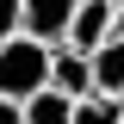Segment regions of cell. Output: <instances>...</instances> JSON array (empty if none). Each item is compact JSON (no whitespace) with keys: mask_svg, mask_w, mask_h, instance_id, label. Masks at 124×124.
Returning <instances> with one entry per match:
<instances>
[{"mask_svg":"<svg viewBox=\"0 0 124 124\" xmlns=\"http://www.w3.org/2000/svg\"><path fill=\"white\" fill-rule=\"evenodd\" d=\"M50 81V44L13 31V37H0V93L6 99H25Z\"/></svg>","mask_w":124,"mask_h":124,"instance_id":"obj_1","label":"cell"},{"mask_svg":"<svg viewBox=\"0 0 124 124\" xmlns=\"http://www.w3.org/2000/svg\"><path fill=\"white\" fill-rule=\"evenodd\" d=\"M112 6H118V0H75V19H68V37H62V44L93 50L99 37H112Z\"/></svg>","mask_w":124,"mask_h":124,"instance_id":"obj_4","label":"cell"},{"mask_svg":"<svg viewBox=\"0 0 124 124\" xmlns=\"http://www.w3.org/2000/svg\"><path fill=\"white\" fill-rule=\"evenodd\" d=\"M68 124H124V93H99V87L81 93Z\"/></svg>","mask_w":124,"mask_h":124,"instance_id":"obj_7","label":"cell"},{"mask_svg":"<svg viewBox=\"0 0 124 124\" xmlns=\"http://www.w3.org/2000/svg\"><path fill=\"white\" fill-rule=\"evenodd\" d=\"M19 31V0H0V37H13Z\"/></svg>","mask_w":124,"mask_h":124,"instance_id":"obj_8","label":"cell"},{"mask_svg":"<svg viewBox=\"0 0 124 124\" xmlns=\"http://www.w3.org/2000/svg\"><path fill=\"white\" fill-rule=\"evenodd\" d=\"M87 62H93V87L99 93H124V37L118 31L99 37V44L87 50Z\"/></svg>","mask_w":124,"mask_h":124,"instance_id":"obj_5","label":"cell"},{"mask_svg":"<svg viewBox=\"0 0 124 124\" xmlns=\"http://www.w3.org/2000/svg\"><path fill=\"white\" fill-rule=\"evenodd\" d=\"M75 19V0H19V31L37 44H62Z\"/></svg>","mask_w":124,"mask_h":124,"instance_id":"obj_2","label":"cell"},{"mask_svg":"<svg viewBox=\"0 0 124 124\" xmlns=\"http://www.w3.org/2000/svg\"><path fill=\"white\" fill-rule=\"evenodd\" d=\"M0 124H25V106H19V99H6V93H0Z\"/></svg>","mask_w":124,"mask_h":124,"instance_id":"obj_9","label":"cell"},{"mask_svg":"<svg viewBox=\"0 0 124 124\" xmlns=\"http://www.w3.org/2000/svg\"><path fill=\"white\" fill-rule=\"evenodd\" d=\"M19 106H25V124H68V118H75V99H68L62 87H50V81L37 93H25Z\"/></svg>","mask_w":124,"mask_h":124,"instance_id":"obj_6","label":"cell"},{"mask_svg":"<svg viewBox=\"0 0 124 124\" xmlns=\"http://www.w3.org/2000/svg\"><path fill=\"white\" fill-rule=\"evenodd\" d=\"M112 31H118V37H124V0H118V6H112Z\"/></svg>","mask_w":124,"mask_h":124,"instance_id":"obj_10","label":"cell"},{"mask_svg":"<svg viewBox=\"0 0 124 124\" xmlns=\"http://www.w3.org/2000/svg\"><path fill=\"white\" fill-rule=\"evenodd\" d=\"M50 87H62L68 99L93 93V62H87V50H75V44H50Z\"/></svg>","mask_w":124,"mask_h":124,"instance_id":"obj_3","label":"cell"}]
</instances>
